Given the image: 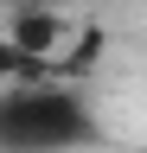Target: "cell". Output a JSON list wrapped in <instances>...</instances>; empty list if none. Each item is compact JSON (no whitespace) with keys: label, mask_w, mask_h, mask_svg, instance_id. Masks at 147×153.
<instances>
[{"label":"cell","mask_w":147,"mask_h":153,"mask_svg":"<svg viewBox=\"0 0 147 153\" xmlns=\"http://www.w3.org/2000/svg\"><path fill=\"white\" fill-rule=\"evenodd\" d=\"M7 13H32V7H51V0H0Z\"/></svg>","instance_id":"cell-2"},{"label":"cell","mask_w":147,"mask_h":153,"mask_svg":"<svg viewBox=\"0 0 147 153\" xmlns=\"http://www.w3.org/2000/svg\"><path fill=\"white\" fill-rule=\"evenodd\" d=\"M102 140L96 102L77 83H13L0 89V153H83Z\"/></svg>","instance_id":"cell-1"}]
</instances>
